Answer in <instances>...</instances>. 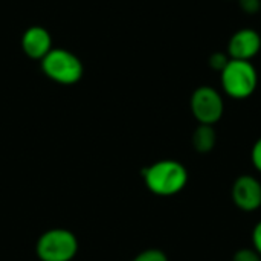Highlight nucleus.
<instances>
[{
	"label": "nucleus",
	"mask_w": 261,
	"mask_h": 261,
	"mask_svg": "<svg viewBox=\"0 0 261 261\" xmlns=\"http://www.w3.org/2000/svg\"><path fill=\"white\" fill-rule=\"evenodd\" d=\"M145 187L156 196L170 197L180 193L188 184V171L173 159H164L151 164L142 171Z\"/></svg>",
	"instance_id": "1"
},
{
	"label": "nucleus",
	"mask_w": 261,
	"mask_h": 261,
	"mask_svg": "<svg viewBox=\"0 0 261 261\" xmlns=\"http://www.w3.org/2000/svg\"><path fill=\"white\" fill-rule=\"evenodd\" d=\"M78 249L76 236L64 228H54L43 232L35 245L37 257L41 261H72Z\"/></svg>",
	"instance_id": "2"
},
{
	"label": "nucleus",
	"mask_w": 261,
	"mask_h": 261,
	"mask_svg": "<svg viewBox=\"0 0 261 261\" xmlns=\"http://www.w3.org/2000/svg\"><path fill=\"white\" fill-rule=\"evenodd\" d=\"M43 73L63 86L76 84L84 75V66L81 60L67 49H52L41 60Z\"/></svg>",
	"instance_id": "3"
},
{
	"label": "nucleus",
	"mask_w": 261,
	"mask_h": 261,
	"mask_svg": "<svg viewBox=\"0 0 261 261\" xmlns=\"http://www.w3.org/2000/svg\"><path fill=\"white\" fill-rule=\"evenodd\" d=\"M222 87L234 99L249 98L258 84V75L251 61L229 60L226 67L220 72Z\"/></svg>",
	"instance_id": "4"
},
{
	"label": "nucleus",
	"mask_w": 261,
	"mask_h": 261,
	"mask_svg": "<svg viewBox=\"0 0 261 261\" xmlns=\"http://www.w3.org/2000/svg\"><path fill=\"white\" fill-rule=\"evenodd\" d=\"M190 106L199 124L206 125H214L222 118L225 109L220 93L210 86H202L196 89L191 96Z\"/></svg>",
	"instance_id": "5"
},
{
	"label": "nucleus",
	"mask_w": 261,
	"mask_h": 261,
	"mask_svg": "<svg viewBox=\"0 0 261 261\" xmlns=\"http://www.w3.org/2000/svg\"><path fill=\"white\" fill-rule=\"evenodd\" d=\"M232 202L242 211L251 213L261 206V184L252 176H240L232 185Z\"/></svg>",
	"instance_id": "6"
},
{
	"label": "nucleus",
	"mask_w": 261,
	"mask_h": 261,
	"mask_svg": "<svg viewBox=\"0 0 261 261\" xmlns=\"http://www.w3.org/2000/svg\"><path fill=\"white\" fill-rule=\"evenodd\" d=\"M261 49L260 34L254 29L237 31L228 43V55L231 60L251 61Z\"/></svg>",
	"instance_id": "7"
},
{
	"label": "nucleus",
	"mask_w": 261,
	"mask_h": 261,
	"mask_svg": "<svg viewBox=\"0 0 261 261\" xmlns=\"http://www.w3.org/2000/svg\"><path fill=\"white\" fill-rule=\"evenodd\" d=\"M21 49L32 60H43L54 47L50 32L43 26H31L21 37Z\"/></svg>",
	"instance_id": "8"
},
{
	"label": "nucleus",
	"mask_w": 261,
	"mask_h": 261,
	"mask_svg": "<svg viewBox=\"0 0 261 261\" xmlns=\"http://www.w3.org/2000/svg\"><path fill=\"white\" fill-rule=\"evenodd\" d=\"M217 142V133L213 125L199 124V127L193 133V147L197 153L206 154L213 151Z\"/></svg>",
	"instance_id": "9"
},
{
	"label": "nucleus",
	"mask_w": 261,
	"mask_h": 261,
	"mask_svg": "<svg viewBox=\"0 0 261 261\" xmlns=\"http://www.w3.org/2000/svg\"><path fill=\"white\" fill-rule=\"evenodd\" d=\"M132 261H168V257L161 249H145Z\"/></svg>",
	"instance_id": "10"
},
{
	"label": "nucleus",
	"mask_w": 261,
	"mask_h": 261,
	"mask_svg": "<svg viewBox=\"0 0 261 261\" xmlns=\"http://www.w3.org/2000/svg\"><path fill=\"white\" fill-rule=\"evenodd\" d=\"M229 55L228 54H223V52H214L211 57H210V66L214 69V70H217V72H222L225 67H226V64L229 63Z\"/></svg>",
	"instance_id": "11"
},
{
	"label": "nucleus",
	"mask_w": 261,
	"mask_h": 261,
	"mask_svg": "<svg viewBox=\"0 0 261 261\" xmlns=\"http://www.w3.org/2000/svg\"><path fill=\"white\" fill-rule=\"evenodd\" d=\"M232 261H261V255L255 251V249L242 248V249H239V251L234 254Z\"/></svg>",
	"instance_id": "12"
},
{
	"label": "nucleus",
	"mask_w": 261,
	"mask_h": 261,
	"mask_svg": "<svg viewBox=\"0 0 261 261\" xmlns=\"http://www.w3.org/2000/svg\"><path fill=\"white\" fill-rule=\"evenodd\" d=\"M239 5L245 14H257L261 11V0H239Z\"/></svg>",
	"instance_id": "13"
},
{
	"label": "nucleus",
	"mask_w": 261,
	"mask_h": 261,
	"mask_svg": "<svg viewBox=\"0 0 261 261\" xmlns=\"http://www.w3.org/2000/svg\"><path fill=\"white\" fill-rule=\"evenodd\" d=\"M251 158H252V164L254 167L261 173V138L254 144L252 147V153H251Z\"/></svg>",
	"instance_id": "14"
},
{
	"label": "nucleus",
	"mask_w": 261,
	"mask_h": 261,
	"mask_svg": "<svg viewBox=\"0 0 261 261\" xmlns=\"http://www.w3.org/2000/svg\"><path fill=\"white\" fill-rule=\"evenodd\" d=\"M252 242H254V249L261 255V222H258L252 231Z\"/></svg>",
	"instance_id": "15"
}]
</instances>
